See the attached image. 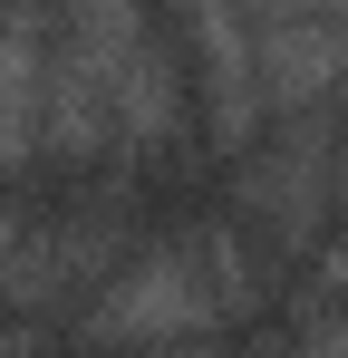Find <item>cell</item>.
I'll return each instance as SVG.
<instances>
[{
    "label": "cell",
    "mask_w": 348,
    "mask_h": 358,
    "mask_svg": "<svg viewBox=\"0 0 348 358\" xmlns=\"http://www.w3.org/2000/svg\"><path fill=\"white\" fill-rule=\"evenodd\" d=\"M39 29L29 20H10L0 29V165H20L29 155V136H39Z\"/></svg>",
    "instance_id": "cell-1"
},
{
    "label": "cell",
    "mask_w": 348,
    "mask_h": 358,
    "mask_svg": "<svg viewBox=\"0 0 348 358\" xmlns=\"http://www.w3.org/2000/svg\"><path fill=\"white\" fill-rule=\"evenodd\" d=\"M300 358H348V320H319V329L300 339Z\"/></svg>",
    "instance_id": "cell-2"
}]
</instances>
